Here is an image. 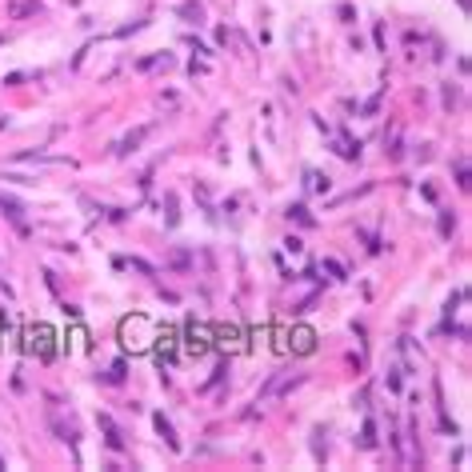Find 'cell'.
<instances>
[{
	"label": "cell",
	"mask_w": 472,
	"mask_h": 472,
	"mask_svg": "<svg viewBox=\"0 0 472 472\" xmlns=\"http://www.w3.org/2000/svg\"><path fill=\"white\" fill-rule=\"evenodd\" d=\"M292 348H296V352H312L316 348L312 328H296V332H292Z\"/></svg>",
	"instance_id": "cell-1"
},
{
	"label": "cell",
	"mask_w": 472,
	"mask_h": 472,
	"mask_svg": "<svg viewBox=\"0 0 472 472\" xmlns=\"http://www.w3.org/2000/svg\"><path fill=\"white\" fill-rule=\"evenodd\" d=\"M32 340H36L32 348L40 352V360H48V356H53V344H48V340H53V332H48V328H36V332H32Z\"/></svg>",
	"instance_id": "cell-2"
},
{
	"label": "cell",
	"mask_w": 472,
	"mask_h": 472,
	"mask_svg": "<svg viewBox=\"0 0 472 472\" xmlns=\"http://www.w3.org/2000/svg\"><path fill=\"white\" fill-rule=\"evenodd\" d=\"M156 432H160V436H164V444H168V448H180V440H176V432H172V424L164 420V412H156Z\"/></svg>",
	"instance_id": "cell-3"
},
{
	"label": "cell",
	"mask_w": 472,
	"mask_h": 472,
	"mask_svg": "<svg viewBox=\"0 0 472 472\" xmlns=\"http://www.w3.org/2000/svg\"><path fill=\"white\" fill-rule=\"evenodd\" d=\"M148 132H152V128H136L132 136H124V140H120V152H132V148H136V144H140V140H144Z\"/></svg>",
	"instance_id": "cell-4"
},
{
	"label": "cell",
	"mask_w": 472,
	"mask_h": 472,
	"mask_svg": "<svg viewBox=\"0 0 472 472\" xmlns=\"http://www.w3.org/2000/svg\"><path fill=\"white\" fill-rule=\"evenodd\" d=\"M360 444H364V448L376 444V424H372V420H364V428H360Z\"/></svg>",
	"instance_id": "cell-5"
},
{
	"label": "cell",
	"mask_w": 472,
	"mask_h": 472,
	"mask_svg": "<svg viewBox=\"0 0 472 472\" xmlns=\"http://www.w3.org/2000/svg\"><path fill=\"white\" fill-rule=\"evenodd\" d=\"M0 208H4V216H12V220H20V204H16V200H8V196H0Z\"/></svg>",
	"instance_id": "cell-6"
},
{
	"label": "cell",
	"mask_w": 472,
	"mask_h": 472,
	"mask_svg": "<svg viewBox=\"0 0 472 472\" xmlns=\"http://www.w3.org/2000/svg\"><path fill=\"white\" fill-rule=\"evenodd\" d=\"M288 216H296L300 224H312V216H308V208H304V204H292V208H288Z\"/></svg>",
	"instance_id": "cell-7"
},
{
	"label": "cell",
	"mask_w": 472,
	"mask_h": 472,
	"mask_svg": "<svg viewBox=\"0 0 472 472\" xmlns=\"http://www.w3.org/2000/svg\"><path fill=\"white\" fill-rule=\"evenodd\" d=\"M28 12H40V4L28 0V4H16V8H12V16H28Z\"/></svg>",
	"instance_id": "cell-8"
},
{
	"label": "cell",
	"mask_w": 472,
	"mask_h": 472,
	"mask_svg": "<svg viewBox=\"0 0 472 472\" xmlns=\"http://www.w3.org/2000/svg\"><path fill=\"white\" fill-rule=\"evenodd\" d=\"M324 272H332V276L340 280V276H344V264H340V260H332V256H328V260H324Z\"/></svg>",
	"instance_id": "cell-9"
}]
</instances>
